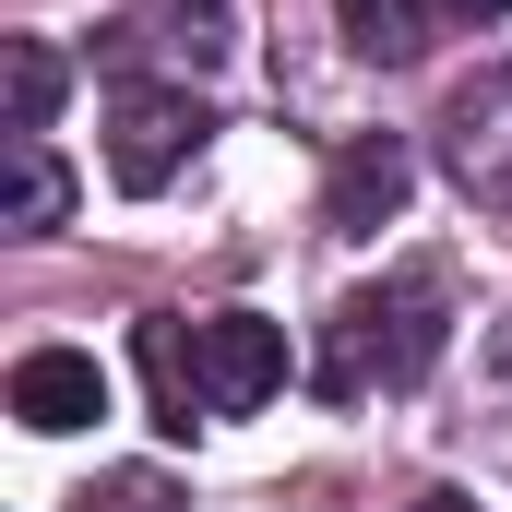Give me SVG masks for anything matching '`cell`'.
I'll return each mask as SVG.
<instances>
[{
	"mask_svg": "<svg viewBox=\"0 0 512 512\" xmlns=\"http://www.w3.org/2000/svg\"><path fill=\"white\" fill-rule=\"evenodd\" d=\"M465 441H477L489 465H512V310L489 322V346H477V393H465Z\"/></svg>",
	"mask_w": 512,
	"mask_h": 512,
	"instance_id": "10",
	"label": "cell"
},
{
	"mask_svg": "<svg viewBox=\"0 0 512 512\" xmlns=\"http://www.w3.org/2000/svg\"><path fill=\"white\" fill-rule=\"evenodd\" d=\"M203 131L215 120H203L191 84H131L120 108H108V179H120V191H167V179L203 155Z\"/></svg>",
	"mask_w": 512,
	"mask_h": 512,
	"instance_id": "4",
	"label": "cell"
},
{
	"mask_svg": "<svg viewBox=\"0 0 512 512\" xmlns=\"http://www.w3.org/2000/svg\"><path fill=\"white\" fill-rule=\"evenodd\" d=\"M131 48H143V60H167L179 84H203V72H227V60H239V0H143Z\"/></svg>",
	"mask_w": 512,
	"mask_h": 512,
	"instance_id": "7",
	"label": "cell"
},
{
	"mask_svg": "<svg viewBox=\"0 0 512 512\" xmlns=\"http://www.w3.org/2000/svg\"><path fill=\"white\" fill-rule=\"evenodd\" d=\"M441 12H453V24H501L512 0H441Z\"/></svg>",
	"mask_w": 512,
	"mask_h": 512,
	"instance_id": "13",
	"label": "cell"
},
{
	"mask_svg": "<svg viewBox=\"0 0 512 512\" xmlns=\"http://www.w3.org/2000/svg\"><path fill=\"white\" fill-rule=\"evenodd\" d=\"M60 215H72V167L48 155V131H12L0 143V227L12 239H48Z\"/></svg>",
	"mask_w": 512,
	"mask_h": 512,
	"instance_id": "8",
	"label": "cell"
},
{
	"mask_svg": "<svg viewBox=\"0 0 512 512\" xmlns=\"http://www.w3.org/2000/svg\"><path fill=\"white\" fill-rule=\"evenodd\" d=\"M441 274H382L358 298H334L322 322V393H405L441 370Z\"/></svg>",
	"mask_w": 512,
	"mask_h": 512,
	"instance_id": "2",
	"label": "cell"
},
{
	"mask_svg": "<svg viewBox=\"0 0 512 512\" xmlns=\"http://www.w3.org/2000/svg\"><path fill=\"white\" fill-rule=\"evenodd\" d=\"M334 24H346V48L382 60V72H405V60L429 48V12H417V0H334Z\"/></svg>",
	"mask_w": 512,
	"mask_h": 512,
	"instance_id": "11",
	"label": "cell"
},
{
	"mask_svg": "<svg viewBox=\"0 0 512 512\" xmlns=\"http://www.w3.org/2000/svg\"><path fill=\"white\" fill-rule=\"evenodd\" d=\"M143 382L167 429H215V417H251L286 393V322L262 310H203V322H143Z\"/></svg>",
	"mask_w": 512,
	"mask_h": 512,
	"instance_id": "1",
	"label": "cell"
},
{
	"mask_svg": "<svg viewBox=\"0 0 512 512\" xmlns=\"http://www.w3.org/2000/svg\"><path fill=\"white\" fill-rule=\"evenodd\" d=\"M441 179L477 203V215H512V60L465 72L441 96Z\"/></svg>",
	"mask_w": 512,
	"mask_h": 512,
	"instance_id": "3",
	"label": "cell"
},
{
	"mask_svg": "<svg viewBox=\"0 0 512 512\" xmlns=\"http://www.w3.org/2000/svg\"><path fill=\"white\" fill-rule=\"evenodd\" d=\"M12 417H24L36 441H72V429L108 417V370H96L84 346H36V358H12Z\"/></svg>",
	"mask_w": 512,
	"mask_h": 512,
	"instance_id": "6",
	"label": "cell"
},
{
	"mask_svg": "<svg viewBox=\"0 0 512 512\" xmlns=\"http://www.w3.org/2000/svg\"><path fill=\"white\" fill-rule=\"evenodd\" d=\"M405 512H477V501H465V489H429V501H405Z\"/></svg>",
	"mask_w": 512,
	"mask_h": 512,
	"instance_id": "14",
	"label": "cell"
},
{
	"mask_svg": "<svg viewBox=\"0 0 512 512\" xmlns=\"http://www.w3.org/2000/svg\"><path fill=\"white\" fill-rule=\"evenodd\" d=\"M72 512H191V501H179L155 465H120V477H96V489H84Z\"/></svg>",
	"mask_w": 512,
	"mask_h": 512,
	"instance_id": "12",
	"label": "cell"
},
{
	"mask_svg": "<svg viewBox=\"0 0 512 512\" xmlns=\"http://www.w3.org/2000/svg\"><path fill=\"white\" fill-rule=\"evenodd\" d=\"M405 179H417L405 143H393V131H358V143L334 155V179H322V227H334V239H382L393 215H405Z\"/></svg>",
	"mask_w": 512,
	"mask_h": 512,
	"instance_id": "5",
	"label": "cell"
},
{
	"mask_svg": "<svg viewBox=\"0 0 512 512\" xmlns=\"http://www.w3.org/2000/svg\"><path fill=\"white\" fill-rule=\"evenodd\" d=\"M72 96V60L48 36H0V131H48Z\"/></svg>",
	"mask_w": 512,
	"mask_h": 512,
	"instance_id": "9",
	"label": "cell"
}]
</instances>
